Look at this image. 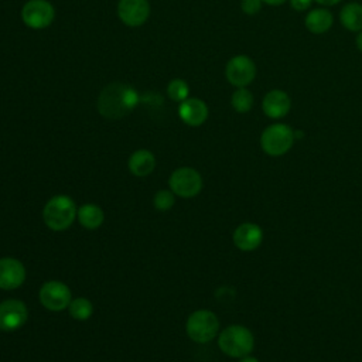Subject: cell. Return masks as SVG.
<instances>
[{"label":"cell","instance_id":"1","mask_svg":"<svg viewBox=\"0 0 362 362\" xmlns=\"http://www.w3.org/2000/svg\"><path fill=\"white\" fill-rule=\"evenodd\" d=\"M139 100L140 96L133 86L112 82L100 90L96 106L103 117L116 120L130 113L137 106Z\"/></svg>","mask_w":362,"mask_h":362},{"label":"cell","instance_id":"2","mask_svg":"<svg viewBox=\"0 0 362 362\" xmlns=\"http://www.w3.org/2000/svg\"><path fill=\"white\" fill-rule=\"evenodd\" d=\"M76 212V205L71 197L55 195L45 204L42 209V219L49 229L59 232L72 225Z\"/></svg>","mask_w":362,"mask_h":362},{"label":"cell","instance_id":"3","mask_svg":"<svg viewBox=\"0 0 362 362\" xmlns=\"http://www.w3.org/2000/svg\"><path fill=\"white\" fill-rule=\"evenodd\" d=\"M218 345L225 355L240 359L252 352L255 338L246 327L229 325L219 334Z\"/></svg>","mask_w":362,"mask_h":362},{"label":"cell","instance_id":"4","mask_svg":"<svg viewBox=\"0 0 362 362\" xmlns=\"http://www.w3.org/2000/svg\"><path fill=\"white\" fill-rule=\"evenodd\" d=\"M294 140V130L288 124L274 123L263 130L260 136V146L266 154L279 157L291 148Z\"/></svg>","mask_w":362,"mask_h":362},{"label":"cell","instance_id":"5","mask_svg":"<svg viewBox=\"0 0 362 362\" xmlns=\"http://www.w3.org/2000/svg\"><path fill=\"white\" fill-rule=\"evenodd\" d=\"M187 335L198 344H205L212 341L219 329L218 317L209 310L194 311L185 324Z\"/></svg>","mask_w":362,"mask_h":362},{"label":"cell","instance_id":"6","mask_svg":"<svg viewBox=\"0 0 362 362\" xmlns=\"http://www.w3.org/2000/svg\"><path fill=\"white\" fill-rule=\"evenodd\" d=\"M168 185L175 195L181 198H192L202 189V178L197 170L181 167L171 173Z\"/></svg>","mask_w":362,"mask_h":362},{"label":"cell","instance_id":"7","mask_svg":"<svg viewBox=\"0 0 362 362\" xmlns=\"http://www.w3.org/2000/svg\"><path fill=\"white\" fill-rule=\"evenodd\" d=\"M54 18L55 8L48 0H28L21 8L23 23L33 30L47 28Z\"/></svg>","mask_w":362,"mask_h":362},{"label":"cell","instance_id":"8","mask_svg":"<svg viewBox=\"0 0 362 362\" xmlns=\"http://www.w3.org/2000/svg\"><path fill=\"white\" fill-rule=\"evenodd\" d=\"M225 76L230 85L246 88L256 76V65L247 55H235L225 66Z\"/></svg>","mask_w":362,"mask_h":362},{"label":"cell","instance_id":"9","mask_svg":"<svg viewBox=\"0 0 362 362\" xmlns=\"http://www.w3.org/2000/svg\"><path fill=\"white\" fill-rule=\"evenodd\" d=\"M38 297L40 303L49 311H62L72 301L69 287L65 283L57 280L44 283L40 288Z\"/></svg>","mask_w":362,"mask_h":362},{"label":"cell","instance_id":"10","mask_svg":"<svg viewBox=\"0 0 362 362\" xmlns=\"http://www.w3.org/2000/svg\"><path fill=\"white\" fill-rule=\"evenodd\" d=\"M27 318L28 310L21 300L8 298L0 303V331H16L27 322Z\"/></svg>","mask_w":362,"mask_h":362},{"label":"cell","instance_id":"11","mask_svg":"<svg viewBox=\"0 0 362 362\" xmlns=\"http://www.w3.org/2000/svg\"><path fill=\"white\" fill-rule=\"evenodd\" d=\"M117 16L129 27L143 25L150 16L148 0H119Z\"/></svg>","mask_w":362,"mask_h":362},{"label":"cell","instance_id":"12","mask_svg":"<svg viewBox=\"0 0 362 362\" xmlns=\"http://www.w3.org/2000/svg\"><path fill=\"white\" fill-rule=\"evenodd\" d=\"M25 280L24 264L13 257L0 259V288L14 290Z\"/></svg>","mask_w":362,"mask_h":362},{"label":"cell","instance_id":"13","mask_svg":"<svg viewBox=\"0 0 362 362\" xmlns=\"http://www.w3.org/2000/svg\"><path fill=\"white\" fill-rule=\"evenodd\" d=\"M208 106L202 99L198 98H187L178 105V116L180 119L192 127L201 126L208 119Z\"/></svg>","mask_w":362,"mask_h":362},{"label":"cell","instance_id":"14","mask_svg":"<svg viewBox=\"0 0 362 362\" xmlns=\"http://www.w3.org/2000/svg\"><path fill=\"white\" fill-rule=\"evenodd\" d=\"M232 239L238 249L243 252H250L260 246L263 240V230L256 223L245 222L235 229Z\"/></svg>","mask_w":362,"mask_h":362},{"label":"cell","instance_id":"15","mask_svg":"<svg viewBox=\"0 0 362 362\" xmlns=\"http://www.w3.org/2000/svg\"><path fill=\"white\" fill-rule=\"evenodd\" d=\"M291 107L290 96L281 89H273L267 92L262 102V109L264 115L270 119L284 117Z\"/></svg>","mask_w":362,"mask_h":362},{"label":"cell","instance_id":"16","mask_svg":"<svg viewBox=\"0 0 362 362\" xmlns=\"http://www.w3.org/2000/svg\"><path fill=\"white\" fill-rule=\"evenodd\" d=\"M129 170L136 177H146L156 167V157L150 150L140 148L136 150L129 157Z\"/></svg>","mask_w":362,"mask_h":362},{"label":"cell","instance_id":"17","mask_svg":"<svg viewBox=\"0 0 362 362\" xmlns=\"http://www.w3.org/2000/svg\"><path fill=\"white\" fill-rule=\"evenodd\" d=\"M334 23L332 14L325 8H314L307 13L304 24L313 34H324L331 28Z\"/></svg>","mask_w":362,"mask_h":362},{"label":"cell","instance_id":"18","mask_svg":"<svg viewBox=\"0 0 362 362\" xmlns=\"http://www.w3.org/2000/svg\"><path fill=\"white\" fill-rule=\"evenodd\" d=\"M341 24L349 30L359 33L362 30V4L348 3L339 11Z\"/></svg>","mask_w":362,"mask_h":362},{"label":"cell","instance_id":"19","mask_svg":"<svg viewBox=\"0 0 362 362\" xmlns=\"http://www.w3.org/2000/svg\"><path fill=\"white\" fill-rule=\"evenodd\" d=\"M78 219L79 223L86 228V229H96L103 223L105 219V214L100 209V206L95 205V204H85L82 205L78 212Z\"/></svg>","mask_w":362,"mask_h":362},{"label":"cell","instance_id":"20","mask_svg":"<svg viewBox=\"0 0 362 362\" xmlns=\"http://www.w3.org/2000/svg\"><path fill=\"white\" fill-rule=\"evenodd\" d=\"M68 310H69V315L78 321H85L88 320L92 313H93V305L92 303L85 298V297H78V298H74L69 305H68Z\"/></svg>","mask_w":362,"mask_h":362},{"label":"cell","instance_id":"21","mask_svg":"<svg viewBox=\"0 0 362 362\" xmlns=\"http://www.w3.org/2000/svg\"><path fill=\"white\" fill-rule=\"evenodd\" d=\"M230 105L238 113H246L253 106V95L246 88H236L230 96Z\"/></svg>","mask_w":362,"mask_h":362},{"label":"cell","instance_id":"22","mask_svg":"<svg viewBox=\"0 0 362 362\" xmlns=\"http://www.w3.org/2000/svg\"><path fill=\"white\" fill-rule=\"evenodd\" d=\"M167 95L171 100L174 102H182L188 98L189 95V86L188 83L181 79V78H175V79H171L167 85Z\"/></svg>","mask_w":362,"mask_h":362},{"label":"cell","instance_id":"23","mask_svg":"<svg viewBox=\"0 0 362 362\" xmlns=\"http://www.w3.org/2000/svg\"><path fill=\"white\" fill-rule=\"evenodd\" d=\"M154 206L158 211H168L173 208L175 198H174V192L173 191H167V189H160L156 195H154Z\"/></svg>","mask_w":362,"mask_h":362},{"label":"cell","instance_id":"24","mask_svg":"<svg viewBox=\"0 0 362 362\" xmlns=\"http://www.w3.org/2000/svg\"><path fill=\"white\" fill-rule=\"evenodd\" d=\"M262 0H242L240 3V7H242V11L247 16H253V14H257L262 8Z\"/></svg>","mask_w":362,"mask_h":362},{"label":"cell","instance_id":"25","mask_svg":"<svg viewBox=\"0 0 362 362\" xmlns=\"http://www.w3.org/2000/svg\"><path fill=\"white\" fill-rule=\"evenodd\" d=\"M313 0H290V6L296 10V11H304L311 6Z\"/></svg>","mask_w":362,"mask_h":362},{"label":"cell","instance_id":"26","mask_svg":"<svg viewBox=\"0 0 362 362\" xmlns=\"http://www.w3.org/2000/svg\"><path fill=\"white\" fill-rule=\"evenodd\" d=\"M262 1L266 3V4H269V6H280V4L286 3L287 0H262Z\"/></svg>","mask_w":362,"mask_h":362},{"label":"cell","instance_id":"27","mask_svg":"<svg viewBox=\"0 0 362 362\" xmlns=\"http://www.w3.org/2000/svg\"><path fill=\"white\" fill-rule=\"evenodd\" d=\"M315 1L320 3V4H322V6H334V4L339 3L341 0H315Z\"/></svg>","mask_w":362,"mask_h":362},{"label":"cell","instance_id":"28","mask_svg":"<svg viewBox=\"0 0 362 362\" xmlns=\"http://www.w3.org/2000/svg\"><path fill=\"white\" fill-rule=\"evenodd\" d=\"M355 42H356V48H358V49L362 52V30L358 33Z\"/></svg>","mask_w":362,"mask_h":362},{"label":"cell","instance_id":"29","mask_svg":"<svg viewBox=\"0 0 362 362\" xmlns=\"http://www.w3.org/2000/svg\"><path fill=\"white\" fill-rule=\"evenodd\" d=\"M239 362H259L256 358H253V356H249V355H246V356H243V358H240V361Z\"/></svg>","mask_w":362,"mask_h":362}]
</instances>
